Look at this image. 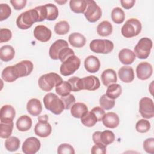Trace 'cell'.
Instances as JSON below:
<instances>
[{"mask_svg":"<svg viewBox=\"0 0 154 154\" xmlns=\"http://www.w3.org/2000/svg\"><path fill=\"white\" fill-rule=\"evenodd\" d=\"M40 22V16L35 7L22 13L16 19V25L20 29L31 28L35 22Z\"/></svg>","mask_w":154,"mask_h":154,"instance_id":"6da1fadb","label":"cell"},{"mask_svg":"<svg viewBox=\"0 0 154 154\" xmlns=\"http://www.w3.org/2000/svg\"><path fill=\"white\" fill-rule=\"evenodd\" d=\"M43 100L46 109L54 114H60L64 109L62 100L54 93H48L44 96Z\"/></svg>","mask_w":154,"mask_h":154,"instance_id":"7a4b0ae2","label":"cell"},{"mask_svg":"<svg viewBox=\"0 0 154 154\" xmlns=\"http://www.w3.org/2000/svg\"><path fill=\"white\" fill-rule=\"evenodd\" d=\"M63 81L61 77L56 73L51 72L42 75L38 81L39 87L44 91H50Z\"/></svg>","mask_w":154,"mask_h":154,"instance_id":"3957f363","label":"cell"},{"mask_svg":"<svg viewBox=\"0 0 154 154\" xmlns=\"http://www.w3.org/2000/svg\"><path fill=\"white\" fill-rule=\"evenodd\" d=\"M142 29L141 23L137 19L131 18L122 26L121 33L126 38H131L138 35Z\"/></svg>","mask_w":154,"mask_h":154,"instance_id":"277c9868","label":"cell"},{"mask_svg":"<svg viewBox=\"0 0 154 154\" xmlns=\"http://www.w3.org/2000/svg\"><path fill=\"white\" fill-rule=\"evenodd\" d=\"M80 64V59L75 55H71L62 63L60 69V73L65 76L71 75L79 69Z\"/></svg>","mask_w":154,"mask_h":154,"instance_id":"5b68a950","label":"cell"},{"mask_svg":"<svg viewBox=\"0 0 154 154\" xmlns=\"http://www.w3.org/2000/svg\"><path fill=\"white\" fill-rule=\"evenodd\" d=\"M153 43L151 39L147 37L141 38L134 48V54L139 59L147 58L150 53Z\"/></svg>","mask_w":154,"mask_h":154,"instance_id":"8992f818","label":"cell"},{"mask_svg":"<svg viewBox=\"0 0 154 154\" xmlns=\"http://www.w3.org/2000/svg\"><path fill=\"white\" fill-rule=\"evenodd\" d=\"M90 48L91 51L97 54H109L114 49L113 43L106 39L93 40L90 43Z\"/></svg>","mask_w":154,"mask_h":154,"instance_id":"52a82bcc","label":"cell"},{"mask_svg":"<svg viewBox=\"0 0 154 154\" xmlns=\"http://www.w3.org/2000/svg\"><path fill=\"white\" fill-rule=\"evenodd\" d=\"M87 8L84 16L90 22H96L102 16V10L93 0H87Z\"/></svg>","mask_w":154,"mask_h":154,"instance_id":"ba28073f","label":"cell"},{"mask_svg":"<svg viewBox=\"0 0 154 154\" xmlns=\"http://www.w3.org/2000/svg\"><path fill=\"white\" fill-rule=\"evenodd\" d=\"M38 122L34 127L35 134L40 137L45 138L48 137L52 132V127L48 122V117L46 114L39 116Z\"/></svg>","mask_w":154,"mask_h":154,"instance_id":"9c48e42d","label":"cell"},{"mask_svg":"<svg viewBox=\"0 0 154 154\" xmlns=\"http://www.w3.org/2000/svg\"><path fill=\"white\" fill-rule=\"evenodd\" d=\"M139 112L144 119H151L154 117V105L152 99L147 97L141 99L139 102Z\"/></svg>","mask_w":154,"mask_h":154,"instance_id":"30bf717a","label":"cell"},{"mask_svg":"<svg viewBox=\"0 0 154 154\" xmlns=\"http://www.w3.org/2000/svg\"><path fill=\"white\" fill-rule=\"evenodd\" d=\"M33 64L31 61L23 60L14 66V70L17 78L28 76L33 70Z\"/></svg>","mask_w":154,"mask_h":154,"instance_id":"8fae6325","label":"cell"},{"mask_svg":"<svg viewBox=\"0 0 154 154\" xmlns=\"http://www.w3.org/2000/svg\"><path fill=\"white\" fill-rule=\"evenodd\" d=\"M40 140L34 137L26 138L23 142L22 149L25 154H35L40 149Z\"/></svg>","mask_w":154,"mask_h":154,"instance_id":"7c38bea8","label":"cell"},{"mask_svg":"<svg viewBox=\"0 0 154 154\" xmlns=\"http://www.w3.org/2000/svg\"><path fill=\"white\" fill-rule=\"evenodd\" d=\"M153 68L152 65L147 62H141L136 68L137 78L140 80H146L152 75Z\"/></svg>","mask_w":154,"mask_h":154,"instance_id":"4fadbf2b","label":"cell"},{"mask_svg":"<svg viewBox=\"0 0 154 154\" xmlns=\"http://www.w3.org/2000/svg\"><path fill=\"white\" fill-rule=\"evenodd\" d=\"M52 32L46 26L40 25L35 27L34 30V36L41 42H46L51 37Z\"/></svg>","mask_w":154,"mask_h":154,"instance_id":"5bb4252c","label":"cell"},{"mask_svg":"<svg viewBox=\"0 0 154 154\" xmlns=\"http://www.w3.org/2000/svg\"><path fill=\"white\" fill-rule=\"evenodd\" d=\"M82 90L94 91L97 90L100 85L98 78L95 76H88L81 79Z\"/></svg>","mask_w":154,"mask_h":154,"instance_id":"9a60e30c","label":"cell"},{"mask_svg":"<svg viewBox=\"0 0 154 154\" xmlns=\"http://www.w3.org/2000/svg\"><path fill=\"white\" fill-rule=\"evenodd\" d=\"M16 111L14 108L10 105H5L1 108L0 119L1 123L13 122L15 117Z\"/></svg>","mask_w":154,"mask_h":154,"instance_id":"2e32d148","label":"cell"},{"mask_svg":"<svg viewBox=\"0 0 154 154\" xmlns=\"http://www.w3.org/2000/svg\"><path fill=\"white\" fill-rule=\"evenodd\" d=\"M84 67L88 72L94 73L99 70L100 63L96 57L89 55L84 60Z\"/></svg>","mask_w":154,"mask_h":154,"instance_id":"e0dca14e","label":"cell"},{"mask_svg":"<svg viewBox=\"0 0 154 154\" xmlns=\"http://www.w3.org/2000/svg\"><path fill=\"white\" fill-rule=\"evenodd\" d=\"M65 47H69V44L67 43V41L63 39H59L56 40L49 48V57L53 60H58V55L59 52L61 49Z\"/></svg>","mask_w":154,"mask_h":154,"instance_id":"ac0fdd59","label":"cell"},{"mask_svg":"<svg viewBox=\"0 0 154 154\" xmlns=\"http://www.w3.org/2000/svg\"><path fill=\"white\" fill-rule=\"evenodd\" d=\"M102 121L105 126L112 129L118 126L119 125L120 119L116 113L109 112L105 114Z\"/></svg>","mask_w":154,"mask_h":154,"instance_id":"d6986e66","label":"cell"},{"mask_svg":"<svg viewBox=\"0 0 154 154\" xmlns=\"http://www.w3.org/2000/svg\"><path fill=\"white\" fill-rule=\"evenodd\" d=\"M120 79L125 83H129L134 79V72L132 67L123 66L118 71Z\"/></svg>","mask_w":154,"mask_h":154,"instance_id":"ffe728a7","label":"cell"},{"mask_svg":"<svg viewBox=\"0 0 154 154\" xmlns=\"http://www.w3.org/2000/svg\"><path fill=\"white\" fill-rule=\"evenodd\" d=\"M119 59L123 64H131L135 60V54L131 49L124 48L119 53Z\"/></svg>","mask_w":154,"mask_h":154,"instance_id":"44dd1931","label":"cell"},{"mask_svg":"<svg viewBox=\"0 0 154 154\" xmlns=\"http://www.w3.org/2000/svg\"><path fill=\"white\" fill-rule=\"evenodd\" d=\"M101 79L103 84L106 87L112 84L116 83L117 81L116 73L113 69H107L102 72Z\"/></svg>","mask_w":154,"mask_h":154,"instance_id":"7402d4cb","label":"cell"},{"mask_svg":"<svg viewBox=\"0 0 154 154\" xmlns=\"http://www.w3.org/2000/svg\"><path fill=\"white\" fill-rule=\"evenodd\" d=\"M26 109L31 115L33 116H37L42 112V106L38 99L32 98L28 102Z\"/></svg>","mask_w":154,"mask_h":154,"instance_id":"603a6c76","label":"cell"},{"mask_svg":"<svg viewBox=\"0 0 154 154\" xmlns=\"http://www.w3.org/2000/svg\"><path fill=\"white\" fill-rule=\"evenodd\" d=\"M69 42L72 46L80 48L85 45L86 38L81 33L73 32L69 36Z\"/></svg>","mask_w":154,"mask_h":154,"instance_id":"cb8c5ba5","label":"cell"},{"mask_svg":"<svg viewBox=\"0 0 154 154\" xmlns=\"http://www.w3.org/2000/svg\"><path fill=\"white\" fill-rule=\"evenodd\" d=\"M16 124L19 131L25 132L31 129L32 126V120L28 116L23 115L17 119Z\"/></svg>","mask_w":154,"mask_h":154,"instance_id":"d4e9b609","label":"cell"},{"mask_svg":"<svg viewBox=\"0 0 154 154\" xmlns=\"http://www.w3.org/2000/svg\"><path fill=\"white\" fill-rule=\"evenodd\" d=\"M70 113L75 118H81L88 112V108L85 104L81 102L75 103L70 108Z\"/></svg>","mask_w":154,"mask_h":154,"instance_id":"484cf974","label":"cell"},{"mask_svg":"<svg viewBox=\"0 0 154 154\" xmlns=\"http://www.w3.org/2000/svg\"><path fill=\"white\" fill-rule=\"evenodd\" d=\"M14 49L10 45H4L0 49V58L3 61L8 62L14 58Z\"/></svg>","mask_w":154,"mask_h":154,"instance_id":"4316f807","label":"cell"},{"mask_svg":"<svg viewBox=\"0 0 154 154\" xmlns=\"http://www.w3.org/2000/svg\"><path fill=\"white\" fill-rule=\"evenodd\" d=\"M112 32V26L111 23L107 21L104 20L100 22L97 27V34L102 37H106L111 34Z\"/></svg>","mask_w":154,"mask_h":154,"instance_id":"83f0119b","label":"cell"},{"mask_svg":"<svg viewBox=\"0 0 154 154\" xmlns=\"http://www.w3.org/2000/svg\"><path fill=\"white\" fill-rule=\"evenodd\" d=\"M69 5L70 9L75 13H84L87 6L85 0H71Z\"/></svg>","mask_w":154,"mask_h":154,"instance_id":"f1b7e54d","label":"cell"},{"mask_svg":"<svg viewBox=\"0 0 154 154\" xmlns=\"http://www.w3.org/2000/svg\"><path fill=\"white\" fill-rule=\"evenodd\" d=\"M122 92V88L120 85L118 84H112L108 86L106 95L108 97L115 99L119 97Z\"/></svg>","mask_w":154,"mask_h":154,"instance_id":"f546056e","label":"cell"},{"mask_svg":"<svg viewBox=\"0 0 154 154\" xmlns=\"http://www.w3.org/2000/svg\"><path fill=\"white\" fill-rule=\"evenodd\" d=\"M2 79L7 82H12L16 81L17 78L16 76L14 70V66H7L5 67L1 73Z\"/></svg>","mask_w":154,"mask_h":154,"instance_id":"4dcf8cb0","label":"cell"},{"mask_svg":"<svg viewBox=\"0 0 154 154\" xmlns=\"http://www.w3.org/2000/svg\"><path fill=\"white\" fill-rule=\"evenodd\" d=\"M81 123L87 127H92L97 122L96 116L92 111L87 112L81 118Z\"/></svg>","mask_w":154,"mask_h":154,"instance_id":"1f68e13d","label":"cell"},{"mask_svg":"<svg viewBox=\"0 0 154 154\" xmlns=\"http://www.w3.org/2000/svg\"><path fill=\"white\" fill-rule=\"evenodd\" d=\"M5 149L10 152H15L20 147V140L17 137H10L5 141Z\"/></svg>","mask_w":154,"mask_h":154,"instance_id":"d6a6232c","label":"cell"},{"mask_svg":"<svg viewBox=\"0 0 154 154\" xmlns=\"http://www.w3.org/2000/svg\"><path fill=\"white\" fill-rule=\"evenodd\" d=\"M46 12V18L48 20H54L58 16V10L57 6L53 4H46L45 5Z\"/></svg>","mask_w":154,"mask_h":154,"instance_id":"836d02e7","label":"cell"},{"mask_svg":"<svg viewBox=\"0 0 154 154\" xmlns=\"http://www.w3.org/2000/svg\"><path fill=\"white\" fill-rule=\"evenodd\" d=\"M71 91V85L68 81H63L55 87L56 93L61 96H65L68 95L70 94Z\"/></svg>","mask_w":154,"mask_h":154,"instance_id":"e575fe53","label":"cell"},{"mask_svg":"<svg viewBox=\"0 0 154 154\" xmlns=\"http://www.w3.org/2000/svg\"><path fill=\"white\" fill-rule=\"evenodd\" d=\"M14 123H1L0 124V137L2 138H8L12 134Z\"/></svg>","mask_w":154,"mask_h":154,"instance_id":"d590c367","label":"cell"},{"mask_svg":"<svg viewBox=\"0 0 154 154\" xmlns=\"http://www.w3.org/2000/svg\"><path fill=\"white\" fill-rule=\"evenodd\" d=\"M125 17V14L123 10L120 7L113 8L111 11V19L112 21L117 23L120 24L123 22Z\"/></svg>","mask_w":154,"mask_h":154,"instance_id":"8d00e7d4","label":"cell"},{"mask_svg":"<svg viewBox=\"0 0 154 154\" xmlns=\"http://www.w3.org/2000/svg\"><path fill=\"white\" fill-rule=\"evenodd\" d=\"M69 29V24L66 20H61L57 22L54 26V31L58 35H65L68 33Z\"/></svg>","mask_w":154,"mask_h":154,"instance_id":"74e56055","label":"cell"},{"mask_svg":"<svg viewBox=\"0 0 154 154\" xmlns=\"http://www.w3.org/2000/svg\"><path fill=\"white\" fill-rule=\"evenodd\" d=\"M99 104L100 107L104 109L109 110L112 109L115 105L114 99L107 97L106 94H103L99 99Z\"/></svg>","mask_w":154,"mask_h":154,"instance_id":"f35d334b","label":"cell"},{"mask_svg":"<svg viewBox=\"0 0 154 154\" xmlns=\"http://www.w3.org/2000/svg\"><path fill=\"white\" fill-rule=\"evenodd\" d=\"M115 140L114 134L109 130H105L101 132L100 134V141L102 143L107 146L114 142Z\"/></svg>","mask_w":154,"mask_h":154,"instance_id":"ab89813d","label":"cell"},{"mask_svg":"<svg viewBox=\"0 0 154 154\" xmlns=\"http://www.w3.org/2000/svg\"><path fill=\"white\" fill-rule=\"evenodd\" d=\"M135 129L140 133H146L150 129V123L147 120L140 119L137 122Z\"/></svg>","mask_w":154,"mask_h":154,"instance_id":"60d3db41","label":"cell"},{"mask_svg":"<svg viewBox=\"0 0 154 154\" xmlns=\"http://www.w3.org/2000/svg\"><path fill=\"white\" fill-rule=\"evenodd\" d=\"M67 81L71 85L72 91H79L82 90L81 78L76 76H73L69 78Z\"/></svg>","mask_w":154,"mask_h":154,"instance_id":"b9f144b4","label":"cell"},{"mask_svg":"<svg viewBox=\"0 0 154 154\" xmlns=\"http://www.w3.org/2000/svg\"><path fill=\"white\" fill-rule=\"evenodd\" d=\"M11 10L7 4H0V20L3 21L11 15Z\"/></svg>","mask_w":154,"mask_h":154,"instance_id":"7bdbcfd3","label":"cell"},{"mask_svg":"<svg viewBox=\"0 0 154 154\" xmlns=\"http://www.w3.org/2000/svg\"><path fill=\"white\" fill-rule=\"evenodd\" d=\"M60 99L64 104V109H70L76 102L75 96L72 94H69L65 96H61Z\"/></svg>","mask_w":154,"mask_h":154,"instance_id":"ee69618b","label":"cell"},{"mask_svg":"<svg viewBox=\"0 0 154 154\" xmlns=\"http://www.w3.org/2000/svg\"><path fill=\"white\" fill-rule=\"evenodd\" d=\"M75 55L74 51L69 47H65L60 50L58 53V59H59L62 63L64 62L69 57Z\"/></svg>","mask_w":154,"mask_h":154,"instance_id":"f6af8a7d","label":"cell"},{"mask_svg":"<svg viewBox=\"0 0 154 154\" xmlns=\"http://www.w3.org/2000/svg\"><path fill=\"white\" fill-rule=\"evenodd\" d=\"M57 153L58 154H74L75 150L69 144L63 143L58 147Z\"/></svg>","mask_w":154,"mask_h":154,"instance_id":"bcb514c9","label":"cell"},{"mask_svg":"<svg viewBox=\"0 0 154 154\" xmlns=\"http://www.w3.org/2000/svg\"><path fill=\"white\" fill-rule=\"evenodd\" d=\"M144 150L148 153L154 154V138H149L143 142Z\"/></svg>","mask_w":154,"mask_h":154,"instance_id":"7dc6e473","label":"cell"},{"mask_svg":"<svg viewBox=\"0 0 154 154\" xmlns=\"http://www.w3.org/2000/svg\"><path fill=\"white\" fill-rule=\"evenodd\" d=\"M12 37L11 31L8 28H1L0 29V42H7Z\"/></svg>","mask_w":154,"mask_h":154,"instance_id":"c3c4849f","label":"cell"},{"mask_svg":"<svg viewBox=\"0 0 154 154\" xmlns=\"http://www.w3.org/2000/svg\"><path fill=\"white\" fill-rule=\"evenodd\" d=\"M106 145L103 144H95L91 149L92 154H105L106 152Z\"/></svg>","mask_w":154,"mask_h":154,"instance_id":"681fc988","label":"cell"},{"mask_svg":"<svg viewBox=\"0 0 154 154\" xmlns=\"http://www.w3.org/2000/svg\"><path fill=\"white\" fill-rule=\"evenodd\" d=\"M10 2L14 7V8L17 10L23 8L27 2L26 0H11Z\"/></svg>","mask_w":154,"mask_h":154,"instance_id":"f907efd6","label":"cell"},{"mask_svg":"<svg viewBox=\"0 0 154 154\" xmlns=\"http://www.w3.org/2000/svg\"><path fill=\"white\" fill-rule=\"evenodd\" d=\"M91 111H92L94 114V115L96 116L97 122L102 121L103 117L105 114L104 109L102 108L99 107V106H96V107L93 108L91 110Z\"/></svg>","mask_w":154,"mask_h":154,"instance_id":"816d5d0a","label":"cell"},{"mask_svg":"<svg viewBox=\"0 0 154 154\" xmlns=\"http://www.w3.org/2000/svg\"><path fill=\"white\" fill-rule=\"evenodd\" d=\"M120 3L122 6L125 9L131 8L135 4V0H121Z\"/></svg>","mask_w":154,"mask_h":154,"instance_id":"f5cc1de1","label":"cell"},{"mask_svg":"<svg viewBox=\"0 0 154 154\" xmlns=\"http://www.w3.org/2000/svg\"><path fill=\"white\" fill-rule=\"evenodd\" d=\"M100 131H96L93 134L92 138L94 144H103L100 141Z\"/></svg>","mask_w":154,"mask_h":154,"instance_id":"db71d44e","label":"cell"},{"mask_svg":"<svg viewBox=\"0 0 154 154\" xmlns=\"http://www.w3.org/2000/svg\"><path fill=\"white\" fill-rule=\"evenodd\" d=\"M55 2H57L58 4H60V5H62V4H64V3H66V1H55Z\"/></svg>","mask_w":154,"mask_h":154,"instance_id":"11a10c76","label":"cell"}]
</instances>
